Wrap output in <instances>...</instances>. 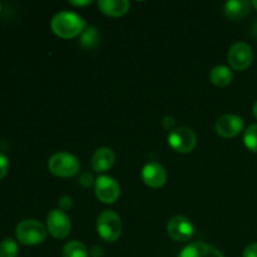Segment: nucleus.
I'll return each instance as SVG.
<instances>
[{"label": "nucleus", "mask_w": 257, "mask_h": 257, "mask_svg": "<svg viewBox=\"0 0 257 257\" xmlns=\"http://www.w3.org/2000/svg\"><path fill=\"white\" fill-rule=\"evenodd\" d=\"M72 223L67 213L62 210H52L47 216V230L54 238L62 240L70 232Z\"/></svg>", "instance_id": "6"}, {"label": "nucleus", "mask_w": 257, "mask_h": 257, "mask_svg": "<svg viewBox=\"0 0 257 257\" xmlns=\"http://www.w3.org/2000/svg\"><path fill=\"white\" fill-rule=\"evenodd\" d=\"M162 125L166 128V130H170V131L175 130V125H176L175 117H172V115H167V117L163 118Z\"/></svg>", "instance_id": "25"}, {"label": "nucleus", "mask_w": 257, "mask_h": 257, "mask_svg": "<svg viewBox=\"0 0 257 257\" xmlns=\"http://www.w3.org/2000/svg\"><path fill=\"white\" fill-rule=\"evenodd\" d=\"M115 161L114 152L108 147L98 148L92 157V168L95 172H105Z\"/></svg>", "instance_id": "13"}, {"label": "nucleus", "mask_w": 257, "mask_h": 257, "mask_svg": "<svg viewBox=\"0 0 257 257\" xmlns=\"http://www.w3.org/2000/svg\"><path fill=\"white\" fill-rule=\"evenodd\" d=\"M210 80L213 85L216 87H227L232 83L233 80V73L232 70L225 65H217L213 68L210 73Z\"/></svg>", "instance_id": "16"}, {"label": "nucleus", "mask_w": 257, "mask_h": 257, "mask_svg": "<svg viewBox=\"0 0 257 257\" xmlns=\"http://www.w3.org/2000/svg\"><path fill=\"white\" fill-rule=\"evenodd\" d=\"M253 59V53L247 43H235L230 48L227 54V60L235 70H245L251 65Z\"/></svg>", "instance_id": "8"}, {"label": "nucleus", "mask_w": 257, "mask_h": 257, "mask_svg": "<svg viewBox=\"0 0 257 257\" xmlns=\"http://www.w3.org/2000/svg\"><path fill=\"white\" fill-rule=\"evenodd\" d=\"M167 232L171 238L178 242H186L191 240L195 233V227L190 218L185 216H175L167 223Z\"/></svg>", "instance_id": "9"}, {"label": "nucleus", "mask_w": 257, "mask_h": 257, "mask_svg": "<svg viewBox=\"0 0 257 257\" xmlns=\"http://www.w3.org/2000/svg\"><path fill=\"white\" fill-rule=\"evenodd\" d=\"M251 35L257 40V19L251 25Z\"/></svg>", "instance_id": "28"}, {"label": "nucleus", "mask_w": 257, "mask_h": 257, "mask_svg": "<svg viewBox=\"0 0 257 257\" xmlns=\"http://www.w3.org/2000/svg\"><path fill=\"white\" fill-rule=\"evenodd\" d=\"M251 5H252V7L255 8V9L257 10V0H253V2L251 3Z\"/></svg>", "instance_id": "30"}, {"label": "nucleus", "mask_w": 257, "mask_h": 257, "mask_svg": "<svg viewBox=\"0 0 257 257\" xmlns=\"http://www.w3.org/2000/svg\"><path fill=\"white\" fill-rule=\"evenodd\" d=\"M178 257H225L218 248L205 242H195L186 246Z\"/></svg>", "instance_id": "12"}, {"label": "nucleus", "mask_w": 257, "mask_h": 257, "mask_svg": "<svg viewBox=\"0 0 257 257\" xmlns=\"http://www.w3.org/2000/svg\"><path fill=\"white\" fill-rule=\"evenodd\" d=\"M93 181H94L93 180V176L88 172L83 173L79 178V183L83 187H90V186L93 185Z\"/></svg>", "instance_id": "23"}, {"label": "nucleus", "mask_w": 257, "mask_h": 257, "mask_svg": "<svg viewBox=\"0 0 257 257\" xmlns=\"http://www.w3.org/2000/svg\"><path fill=\"white\" fill-rule=\"evenodd\" d=\"M19 247L13 238H5L0 242V257H18Z\"/></svg>", "instance_id": "20"}, {"label": "nucleus", "mask_w": 257, "mask_h": 257, "mask_svg": "<svg viewBox=\"0 0 257 257\" xmlns=\"http://www.w3.org/2000/svg\"><path fill=\"white\" fill-rule=\"evenodd\" d=\"M98 235L105 242H115L122 233V220L114 211H103L97 218Z\"/></svg>", "instance_id": "3"}, {"label": "nucleus", "mask_w": 257, "mask_h": 257, "mask_svg": "<svg viewBox=\"0 0 257 257\" xmlns=\"http://www.w3.org/2000/svg\"><path fill=\"white\" fill-rule=\"evenodd\" d=\"M8 170H9V161H8V157L0 153V180L7 176Z\"/></svg>", "instance_id": "21"}, {"label": "nucleus", "mask_w": 257, "mask_h": 257, "mask_svg": "<svg viewBox=\"0 0 257 257\" xmlns=\"http://www.w3.org/2000/svg\"><path fill=\"white\" fill-rule=\"evenodd\" d=\"M252 112H253V115H255V118H256V119H257V100H256V103H255V104H253Z\"/></svg>", "instance_id": "29"}, {"label": "nucleus", "mask_w": 257, "mask_h": 257, "mask_svg": "<svg viewBox=\"0 0 257 257\" xmlns=\"http://www.w3.org/2000/svg\"><path fill=\"white\" fill-rule=\"evenodd\" d=\"M216 132L223 138H233L243 130V119L240 115L225 114L216 122Z\"/></svg>", "instance_id": "10"}, {"label": "nucleus", "mask_w": 257, "mask_h": 257, "mask_svg": "<svg viewBox=\"0 0 257 257\" xmlns=\"http://www.w3.org/2000/svg\"><path fill=\"white\" fill-rule=\"evenodd\" d=\"M69 4L74 5V7H84V5L92 4L90 0H84V2H69Z\"/></svg>", "instance_id": "27"}, {"label": "nucleus", "mask_w": 257, "mask_h": 257, "mask_svg": "<svg viewBox=\"0 0 257 257\" xmlns=\"http://www.w3.org/2000/svg\"><path fill=\"white\" fill-rule=\"evenodd\" d=\"M100 42V34L99 30L97 29L93 25H89V27L85 28L84 32L80 34L79 43L84 49H94L95 47H98Z\"/></svg>", "instance_id": "17"}, {"label": "nucleus", "mask_w": 257, "mask_h": 257, "mask_svg": "<svg viewBox=\"0 0 257 257\" xmlns=\"http://www.w3.org/2000/svg\"><path fill=\"white\" fill-rule=\"evenodd\" d=\"M89 255L92 257H102L103 256V250L100 247H98V246H95V247H93L92 250L89 251Z\"/></svg>", "instance_id": "26"}, {"label": "nucleus", "mask_w": 257, "mask_h": 257, "mask_svg": "<svg viewBox=\"0 0 257 257\" xmlns=\"http://www.w3.org/2000/svg\"><path fill=\"white\" fill-rule=\"evenodd\" d=\"M142 178L148 187L161 188L167 181V172L160 163L150 162L143 167Z\"/></svg>", "instance_id": "11"}, {"label": "nucleus", "mask_w": 257, "mask_h": 257, "mask_svg": "<svg viewBox=\"0 0 257 257\" xmlns=\"http://www.w3.org/2000/svg\"><path fill=\"white\" fill-rule=\"evenodd\" d=\"M50 27L54 34L62 39H72L82 34L88 25L85 20L75 13L60 12L53 17Z\"/></svg>", "instance_id": "1"}, {"label": "nucleus", "mask_w": 257, "mask_h": 257, "mask_svg": "<svg viewBox=\"0 0 257 257\" xmlns=\"http://www.w3.org/2000/svg\"><path fill=\"white\" fill-rule=\"evenodd\" d=\"M79 167L80 165L77 157L67 152L55 153L48 161V168H49L50 173L57 177H72V176L77 175Z\"/></svg>", "instance_id": "4"}, {"label": "nucleus", "mask_w": 257, "mask_h": 257, "mask_svg": "<svg viewBox=\"0 0 257 257\" xmlns=\"http://www.w3.org/2000/svg\"><path fill=\"white\" fill-rule=\"evenodd\" d=\"M98 7L103 14L118 18L127 14L131 4L127 0H100V2H98Z\"/></svg>", "instance_id": "15"}, {"label": "nucleus", "mask_w": 257, "mask_h": 257, "mask_svg": "<svg viewBox=\"0 0 257 257\" xmlns=\"http://www.w3.org/2000/svg\"><path fill=\"white\" fill-rule=\"evenodd\" d=\"M251 3L247 0H230L225 4V15L232 22L243 19L250 13Z\"/></svg>", "instance_id": "14"}, {"label": "nucleus", "mask_w": 257, "mask_h": 257, "mask_svg": "<svg viewBox=\"0 0 257 257\" xmlns=\"http://www.w3.org/2000/svg\"><path fill=\"white\" fill-rule=\"evenodd\" d=\"M119 183L110 176H100L95 180V196L103 203H114L119 198Z\"/></svg>", "instance_id": "7"}, {"label": "nucleus", "mask_w": 257, "mask_h": 257, "mask_svg": "<svg viewBox=\"0 0 257 257\" xmlns=\"http://www.w3.org/2000/svg\"><path fill=\"white\" fill-rule=\"evenodd\" d=\"M0 9H2V4H0Z\"/></svg>", "instance_id": "31"}, {"label": "nucleus", "mask_w": 257, "mask_h": 257, "mask_svg": "<svg viewBox=\"0 0 257 257\" xmlns=\"http://www.w3.org/2000/svg\"><path fill=\"white\" fill-rule=\"evenodd\" d=\"M63 257H88L89 251L85 247L84 243L80 241L73 240L65 243L62 250Z\"/></svg>", "instance_id": "18"}, {"label": "nucleus", "mask_w": 257, "mask_h": 257, "mask_svg": "<svg viewBox=\"0 0 257 257\" xmlns=\"http://www.w3.org/2000/svg\"><path fill=\"white\" fill-rule=\"evenodd\" d=\"M243 143L251 152L257 153V124H251L243 133Z\"/></svg>", "instance_id": "19"}, {"label": "nucleus", "mask_w": 257, "mask_h": 257, "mask_svg": "<svg viewBox=\"0 0 257 257\" xmlns=\"http://www.w3.org/2000/svg\"><path fill=\"white\" fill-rule=\"evenodd\" d=\"M48 230L42 222L37 220H23L15 228L18 241L25 246H34L44 242Z\"/></svg>", "instance_id": "2"}, {"label": "nucleus", "mask_w": 257, "mask_h": 257, "mask_svg": "<svg viewBox=\"0 0 257 257\" xmlns=\"http://www.w3.org/2000/svg\"><path fill=\"white\" fill-rule=\"evenodd\" d=\"M242 257H257V242L251 243L243 250Z\"/></svg>", "instance_id": "24"}, {"label": "nucleus", "mask_w": 257, "mask_h": 257, "mask_svg": "<svg viewBox=\"0 0 257 257\" xmlns=\"http://www.w3.org/2000/svg\"><path fill=\"white\" fill-rule=\"evenodd\" d=\"M168 145L178 153H190L197 145V137L190 128H175L168 135Z\"/></svg>", "instance_id": "5"}, {"label": "nucleus", "mask_w": 257, "mask_h": 257, "mask_svg": "<svg viewBox=\"0 0 257 257\" xmlns=\"http://www.w3.org/2000/svg\"><path fill=\"white\" fill-rule=\"evenodd\" d=\"M58 203H59V208H60V210H62V211H68V210H69V208H72L73 200H72V197H69V196H63V197L59 198Z\"/></svg>", "instance_id": "22"}]
</instances>
